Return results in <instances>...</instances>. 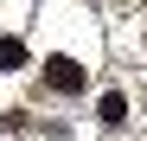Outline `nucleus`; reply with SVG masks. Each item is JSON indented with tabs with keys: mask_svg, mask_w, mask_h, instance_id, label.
I'll use <instances>...</instances> for the list:
<instances>
[{
	"mask_svg": "<svg viewBox=\"0 0 147 141\" xmlns=\"http://www.w3.org/2000/svg\"><path fill=\"white\" fill-rule=\"evenodd\" d=\"M45 90H51V96H83V90H90V70L77 58H45Z\"/></svg>",
	"mask_w": 147,
	"mask_h": 141,
	"instance_id": "1",
	"label": "nucleus"
},
{
	"mask_svg": "<svg viewBox=\"0 0 147 141\" xmlns=\"http://www.w3.org/2000/svg\"><path fill=\"white\" fill-rule=\"evenodd\" d=\"M96 115H102L109 128H115V122H128V96H115V90H109V96L96 103Z\"/></svg>",
	"mask_w": 147,
	"mask_h": 141,
	"instance_id": "2",
	"label": "nucleus"
},
{
	"mask_svg": "<svg viewBox=\"0 0 147 141\" xmlns=\"http://www.w3.org/2000/svg\"><path fill=\"white\" fill-rule=\"evenodd\" d=\"M19 64H26V45H19V39H0V70H19Z\"/></svg>",
	"mask_w": 147,
	"mask_h": 141,
	"instance_id": "3",
	"label": "nucleus"
}]
</instances>
